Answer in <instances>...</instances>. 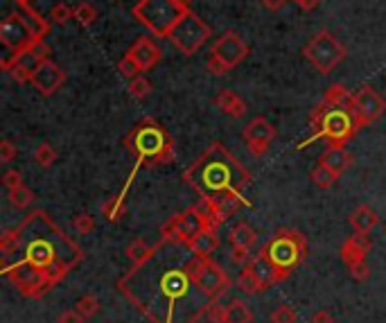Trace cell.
Masks as SVG:
<instances>
[{"instance_id": "obj_17", "label": "cell", "mask_w": 386, "mask_h": 323, "mask_svg": "<svg viewBox=\"0 0 386 323\" xmlns=\"http://www.w3.org/2000/svg\"><path fill=\"white\" fill-rule=\"evenodd\" d=\"M125 57L138 68L140 73H147L163 59V50L158 48V44L151 37H140L131 48L127 50Z\"/></svg>"}, {"instance_id": "obj_10", "label": "cell", "mask_w": 386, "mask_h": 323, "mask_svg": "<svg viewBox=\"0 0 386 323\" xmlns=\"http://www.w3.org/2000/svg\"><path fill=\"white\" fill-rule=\"evenodd\" d=\"M210 37H212L210 25L205 23L203 19H199V14H194L190 10L181 21L176 23V28L169 32L167 39L172 41V46H174L181 55L192 57V55L199 53L205 44H208Z\"/></svg>"}, {"instance_id": "obj_35", "label": "cell", "mask_w": 386, "mask_h": 323, "mask_svg": "<svg viewBox=\"0 0 386 323\" xmlns=\"http://www.w3.org/2000/svg\"><path fill=\"white\" fill-rule=\"evenodd\" d=\"M125 201L116 197V199H109L104 206H102V215H104L107 222H120V217L125 215Z\"/></svg>"}, {"instance_id": "obj_19", "label": "cell", "mask_w": 386, "mask_h": 323, "mask_svg": "<svg viewBox=\"0 0 386 323\" xmlns=\"http://www.w3.org/2000/svg\"><path fill=\"white\" fill-rule=\"evenodd\" d=\"M371 237L368 233H355L350 235L341 246V260L346 262L348 267L357 265V262H366V253L371 251Z\"/></svg>"}, {"instance_id": "obj_14", "label": "cell", "mask_w": 386, "mask_h": 323, "mask_svg": "<svg viewBox=\"0 0 386 323\" xmlns=\"http://www.w3.org/2000/svg\"><path fill=\"white\" fill-rule=\"evenodd\" d=\"M50 57V48L46 44L34 46L30 50H23V53H14L12 57H7L3 62V71L12 75V80L21 84H32L34 71L43 59Z\"/></svg>"}, {"instance_id": "obj_37", "label": "cell", "mask_w": 386, "mask_h": 323, "mask_svg": "<svg viewBox=\"0 0 386 323\" xmlns=\"http://www.w3.org/2000/svg\"><path fill=\"white\" fill-rule=\"evenodd\" d=\"M50 21L57 23V25H66L68 21H73L75 19V7H71L68 3H59L55 5L53 10H50Z\"/></svg>"}, {"instance_id": "obj_16", "label": "cell", "mask_w": 386, "mask_h": 323, "mask_svg": "<svg viewBox=\"0 0 386 323\" xmlns=\"http://www.w3.org/2000/svg\"><path fill=\"white\" fill-rule=\"evenodd\" d=\"M64 84H66V73L50 57L43 59V62L37 66V71H34L32 86L37 89L39 95H43V98L55 95V93L62 89Z\"/></svg>"}, {"instance_id": "obj_47", "label": "cell", "mask_w": 386, "mask_h": 323, "mask_svg": "<svg viewBox=\"0 0 386 323\" xmlns=\"http://www.w3.org/2000/svg\"><path fill=\"white\" fill-rule=\"evenodd\" d=\"M264 10H269V12H280L282 7H285L289 0H260Z\"/></svg>"}, {"instance_id": "obj_31", "label": "cell", "mask_w": 386, "mask_h": 323, "mask_svg": "<svg viewBox=\"0 0 386 323\" xmlns=\"http://www.w3.org/2000/svg\"><path fill=\"white\" fill-rule=\"evenodd\" d=\"M100 301H98V296H93V294H84L77 299L75 303V310L82 314L84 319H91V317H95V314L100 312Z\"/></svg>"}, {"instance_id": "obj_45", "label": "cell", "mask_w": 386, "mask_h": 323, "mask_svg": "<svg viewBox=\"0 0 386 323\" xmlns=\"http://www.w3.org/2000/svg\"><path fill=\"white\" fill-rule=\"evenodd\" d=\"M57 323H84V317L73 308V310H66V312L59 314Z\"/></svg>"}, {"instance_id": "obj_3", "label": "cell", "mask_w": 386, "mask_h": 323, "mask_svg": "<svg viewBox=\"0 0 386 323\" xmlns=\"http://www.w3.org/2000/svg\"><path fill=\"white\" fill-rule=\"evenodd\" d=\"M125 145L136 151L138 165H167L174 160V140L154 118H145L125 138Z\"/></svg>"}, {"instance_id": "obj_11", "label": "cell", "mask_w": 386, "mask_h": 323, "mask_svg": "<svg viewBox=\"0 0 386 323\" xmlns=\"http://www.w3.org/2000/svg\"><path fill=\"white\" fill-rule=\"evenodd\" d=\"M183 269L196 285V290H201L208 299H219L230 285L226 271L219 265H214L210 258H192Z\"/></svg>"}, {"instance_id": "obj_15", "label": "cell", "mask_w": 386, "mask_h": 323, "mask_svg": "<svg viewBox=\"0 0 386 323\" xmlns=\"http://www.w3.org/2000/svg\"><path fill=\"white\" fill-rule=\"evenodd\" d=\"M276 127H273L267 118H262V116H257L253 118L251 122H248L244 127V131H242V138L246 142V147L248 151H251L253 156H264L269 151L271 147V142L276 140Z\"/></svg>"}, {"instance_id": "obj_5", "label": "cell", "mask_w": 386, "mask_h": 323, "mask_svg": "<svg viewBox=\"0 0 386 323\" xmlns=\"http://www.w3.org/2000/svg\"><path fill=\"white\" fill-rule=\"evenodd\" d=\"M131 12L149 34L167 39L176 23L190 12V0H138Z\"/></svg>"}, {"instance_id": "obj_43", "label": "cell", "mask_w": 386, "mask_h": 323, "mask_svg": "<svg viewBox=\"0 0 386 323\" xmlns=\"http://www.w3.org/2000/svg\"><path fill=\"white\" fill-rule=\"evenodd\" d=\"M3 185L7 190H14V188H21L23 185V176L19 169H7V172L3 174Z\"/></svg>"}, {"instance_id": "obj_42", "label": "cell", "mask_w": 386, "mask_h": 323, "mask_svg": "<svg viewBox=\"0 0 386 323\" xmlns=\"http://www.w3.org/2000/svg\"><path fill=\"white\" fill-rule=\"evenodd\" d=\"M251 260V249L248 246H233L230 249V262L233 265H246Z\"/></svg>"}, {"instance_id": "obj_18", "label": "cell", "mask_w": 386, "mask_h": 323, "mask_svg": "<svg viewBox=\"0 0 386 323\" xmlns=\"http://www.w3.org/2000/svg\"><path fill=\"white\" fill-rule=\"evenodd\" d=\"M246 269L251 271L253 278L260 283L262 290H267V287H271L273 283L282 280L280 271L276 269V265L271 262V258L267 256V251H264V249L260 253H255V256L246 262Z\"/></svg>"}, {"instance_id": "obj_4", "label": "cell", "mask_w": 386, "mask_h": 323, "mask_svg": "<svg viewBox=\"0 0 386 323\" xmlns=\"http://www.w3.org/2000/svg\"><path fill=\"white\" fill-rule=\"evenodd\" d=\"M312 129L314 133L307 138L303 145L312 140H325L330 147H343L348 140H353V136L359 131V127L355 122V116L346 107H328L319 102L314 107V111L310 116Z\"/></svg>"}, {"instance_id": "obj_41", "label": "cell", "mask_w": 386, "mask_h": 323, "mask_svg": "<svg viewBox=\"0 0 386 323\" xmlns=\"http://www.w3.org/2000/svg\"><path fill=\"white\" fill-rule=\"evenodd\" d=\"M205 319L210 323H226V305L212 301L205 305Z\"/></svg>"}, {"instance_id": "obj_50", "label": "cell", "mask_w": 386, "mask_h": 323, "mask_svg": "<svg viewBox=\"0 0 386 323\" xmlns=\"http://www.w3.org/2000/svg\"><path fill=\"white\" fill-rule=\"evenodd\" d=\"M14 3H19V5H30L32 0H14Z\"/></svg>"}, {"instance_id": "obj_34", "label": "cell", "mask_w": 386, "mask_h": 323, "mask_svg": "<svg viewBox=\"0 0 386 323\" xmlns=\"http://www.w3.org/2000/svg\"><path fill=\"white\" fill-rule=\"evenodd\" d=\"M32 201H34V192H32L30 188H25V185L10 190V203H12L14 208L23 210V208L32 206Z\"/></svg>"}, {"instance_id": "obj_8", "label": "cell", "mask_w": 386, "mask_h": 323, "mask_svg": "<svg viewBox=\"0 0 386 323\" xmlns=\"http://www.w3.org/2000/svg\"><path fill=\"white\" fill-rule=\"evenodd\" d=\"M346 55H348L346 46L328 30H321L316 37H312L310 44L303 48V57L314 66V71L321 75L332 73L334 68L346 59Z\"/></svg>"}, {"instance_id": "obj_49", "label": "cell", "mask_w": 386, "mask_h": 323, "mask_svg": "<svg viewBox=\"0 0 386 323\" xmlns=\"http://www.w3.org/2000/svg\"><path fill=\"white\" fill-rule=\"evenodd\" d=\"M312 323H332V314L328 310H316L312 317Z\"/></svg>"}, {"instance_id": "obj_22", "label": "cell", "mask_w": 386, "mask_h": 323, "mask_svg": "<svg viewBox=\"0 0 386 323\" xmlns=\"http://www.w3.org/2000/svg\"><path fill=\"white\" fill-rule=\"evenodd\" d=\"M219 246V237H217V228H203V231L194 237V240L187 244V249L192 251L194 258H210Z\"/></svg>"}, {"instance_id": "obj_26", "label": "cell", "mask_w": 386, "mask_h": 323, "mask_svg": "<svg viewBox=\"0 0 386 323\" xmlns=\"http://www.w3.org/2000/svg\"><path fill=\"white\" fill-rule=\"evenodd\" d=\"M323 104L328 107H346L350 109L353 104V93H348V89L343 86V84H332L323 91V98H321Z\"/></svg>"}, {"instance_id": "obj_12", "label": "cell", "mask_w": 386, "mask_h": 323, "mask_svg": "<svg viewBox=\"0 0 386 323\" xmlns=\"http://www.w3.org/2000/svg\"><path fill=\"white\" fill-rule=\"evenodd\" d=\"M7 278H10V283L23 296H41V294H46L50 285H53L48 271L34 267L28 260H23V262H19V265L7 269Z\"/></svg>"}, {"instance_id": "obj_27", "label": "cell", "mask_w": 386, "mask_h": 323, "mask_svg": "<svg viewBox=\"0 0 386 323\" xmlns=\"http://www.w3.org/2000/svg\"><path fill=\"white\" fill-rule=\"evenodd\" d=\"M228 240L233 246H248V249H251V246L255 244V240H257V235L246 222H239V224H235L233 228H230Z\"/></svg>"}, {"instance_id": "obj_33", "label": "cell", "mask_w": 386, "mask_h": 323, "mask_svg": "<svg viewBox=\"0 0 386 323\" xmlns=\"http://www.w3.org/2000/svg\"><path fill=\"white\" fill-rule=\"evenodd\" d=\"M75 21L80 23L82 28H91V25L98 21V10L91 3L75 5Z\"/></svg>"}, {"instance_id": "obj_38", "label": "cell", "mask_w": 386, "mask_h": 323, "mask_svg": "<svg viewBox=\"0 0 386 323\" xmlns=\"http://www.w3.org/2000/svg\"><path fill=\"white\" fill-rule=\"evenodd\" d=\"M298 312L291 305H278L271 314V323H296Z\"/></svg>"}, {"instance_id": "obj_25", "label": "cell", "mask_w": 386, "mask_h": 323, "mask_svg": "<svg viewBox=\"0 0 386 323\" xmlns=\"http://www.w3.org/2000/svg\"><path fill=\"white\" fill-rule=\"evenodd\" d=\"M187 283H190V276L183 271H167L165 276H163V292H165L169 299H176V296H181L187 290Z\"/></svg>"}, {"instance_id": "obj_44", "label": "cell", "mask_w": 386, "mask_h": 323, "mask_svg": "<svg viewBox=\"0 0 386 323\" xmlns=\"http://www.w3.org/2000/svg\"><path fill=\"white\" fill-rule=\"evenodd\" d=\"M16 156H19V149H16L10 140L0 142V160H3V163H12Z\"/></svg>"}, {"instance_id": "obj_20", "label": "cell", "mask_w": 386, "mask_h": 323, "mask_svg": "<svg viewBox=\"0 0 386 323\" xmlns=\"http://www.w3.org/2000/svg\"><path fill=\"white\" fill-rule=\"evenodd\" d=\"M214 107L219 109L221 113L228 116V118H244L246 116V102L237 95L235 91H230V89H221L217 93V98H214Z\"/></svg>"}, {"instance_id": "obj_48", "label": "cell", "mask_w": 386, "mask_h": 323, "mask_svg": "<svg viewBox=\"0 0 386 323\" xmlns=\"http://www.w3.org/2000/svg\"><path fill=\"white\" fill-rule=\"evenodd\" d=\"M294 3L300 7V10H305V12H312V10H316V7H319L323 0H294Z\"/></svg>"}, {"instance_id": "obj_39", "label": "cell", "mask_w": 386, "mask_h": 323, "mask_svg": "<svg viewBox=\"0 0 386 323\" xmlns=\"http://www.w3.org/2000/svg\"><path fill=\"white\" fill-rule=\"evenodd\" d=\"M237 285H239V290H242L244 294H257V292H262L260 283H257V280L253 278V274H251V271H248L246 267H244L242 274H239Z\"/></svg>"}, {"instance_id": "obj_23", "label": "cell", "mask_w": 386, "mask_h": 323, "mask_svg": "<svg viewBox=\"0 0 386 323\" xmlns=\"http://www.w3.org/2000/svg\"><path fill=\"white\" fill-rule=\"evenodd\" d=\"M380 222V217H377V212L362 203V206H357L353 212H350V224H353L355 233H371L373 228Z\"/></svg>"}, {"instance_id": "obj_28", "label": "cell", "mask_w": 386, "mask_h": 323, "mask_svg": "<svg viewBox=\"0 0 386 323\" xmlns=\"http://www.w3.org/2000/svg\"><path fill=\"white\" fill-rule=\"evenodd\" d=\"M226 323H253V312L239 299H233L226 305Z\"/></svg>"}, {"instance_id": "obj_13", "label": "cell", "mask_w": 386, "mask_h": 323, "mask_svg": "<svg viewBox=\"0 0 386 323\" xmlns=\"http://www.w3.org/2000/svg\"><path fill=\"white\" fill-rule=\"evenodd\" d=\"M350 111L355 116V122L359 129L377 122L386 111V100L380 91H375L373 86H362L357 93H353V104H350Z\"/></svg>"}, {"instance_id": "obj_1", "label": "cell", "mask_w": 386, "mask_h": 323, "mask_svg": "<svg viewBox=\"0 0 386 323\" xmlns=\"http://www.w3.org/2000/svg\"><path fill=\"white\" fill-rule=\"evenodd\" d=\"M183 178L203 197V201L217 199L219 194H242V190L251 183V176L242 167V163L221 145H212L185 169ZM244 197V194H242Z\"/></svg>"}, {"instance_id": "obj_9", "label": "cell", "mask_w": 386, "mask_h": 323, "mask_svg": "<svg viewBox=\"0 0 386 323\" xmlns=\"http://www.w3.org/2000/svg\"><path fill=\"white\" fill-rule=\"evenodd\" d=\"M248 46L246 41L239 37L237 32H224L221 37L214 41L212 48H210V57H208V71L212 75H217V77H221V75H226L228 71H233V68H237L239 64L244 62V59L248 57Z\"/></svg>"}, {"instance_id": "obj_24", "label": "cell", "mask_w": 386, "mask_h": 323, "mask_svg": "<svg viewBox=\"0 0 386 323\" xmlns=\"http://www.w3.org/2000/svg\"><path fill=\"white\" fill-rule=\"evenodd\" d=\"M160 244H165V242H160ZM160 244L149 246L145 240H140V237H136V240L129 242V246L125 249V253H127V258L131 260L136 267H140L143 262H147V260L154 256V253H156V251L160 249Z\"/></svg>"}, {"instance_id": "obj_32", "label": "cell", "mask_w": 386, "mask_h": 323, "mask_svg": "<svg viewBox=\"0 0 386 323\" xmlns=\"http://www.w3.org/2000/svg\"><path fill=\"white\" fill-rule=\"evenodd\" d=\"M57 158H59L57 149H55V145H50V142H41L37 151H34V160H37L39 167H43V169L53 167Z\"/></svg>"}, {"instance_id": "obj_40", "label": "cell", "mask_w": 386, "mask_h": 323, "mask_svg": "<svg viewBox=\"0 0 386 323\" xmlns=\"http://www.w3.org/2000/svg\"><path fill=\"white\" fill-rule=\"evenodd\" d=\"M73 228L80 235H89L91 231H95V219H93L89 212H82L73 219Z\"/></svg>"}, {"instance_id": "obj_2", "label": "cell", "mask_w": 386, "mask_h": 323, "mask_svg": "<svg viewBox=\"0 0 386 323\" xmlns=\"http://www.w3.org/2000/svg\"><path fill=\"white\" fill-rule=\"evenodd\" d=\"M50 23L53 21L43 19L32 5H19L0 21V44L12 55L41 46L46 44V37L50 34Z\"/></svg>"}, {"instance_id": "obj_46", "label": "cell", "mask_w": 386, "mask_h": 323, "mask_svg": "<svg viewBox=\"0 0 386 323\" xmlns=\"http://www.w3.org/2000/svg\"><path fill=\"white\" fill-rule=\"evenodd\" d=\"M350 271H353L355 280H368V278H371V269H368L366 262H357V265L350 267Z\"/></svg>"}, {"instance_id": "obj_36", "label": "cell", "mask_w": 386, "mask_h": 323, "mask_svg": "<svg viewBox=\"0 0 386 323\" xmlns=\"http://www.w3.org/2000/svg\"><path fill=\"white\" fill-rule=\"evenodd\" d=\"M129 93H131V98H136V100L147 98L151 93V82L145 77V75H138V77L129 80Z\"/></svg>"}, {"instance_id": "obj_30", "label": "cell", "mask_w": 386, "mask_h": 323, "mask_svg": "<svg viewBox=\"0 0 386 323\" xmlns=\"http://www.w3.org/2000/svg\"><path fill=\"white\" fill-rule=\"evenodd\" d=\"M310 178H312V183L316 185V188H321V190H328V188H332L334 185V181H337V174L334 172H330L328 167L325 165H316L314 169H312V174H310Z\"/></svg>"}, {"instance_id": "obj_21", "label": "cell", "mask_w": 386, "mask_h": 323, "mask_svg": "<svg viewBox=\"0 0 386 323\" xmlns=\"http://www.w3.org/2000/svg\"><path fill=\"white\" fill-rule=\"evenodd\" d=\"M319 163L325 165L337 176H341L343 172H348L350 165H353V154H350L346 147H328L321 154Z\"/></svg>"}, {"instance_id": "obj_6", "label": "cell", "mask_w": 386, "mask_h": 323, "mask_svg": "<svg viewBox=\"0 0 386 323\" xmlns=\"http://www.w3.org/2000/svg\"><path fill=\"white\" fill-rule=\"evenodd\" d=\"M262 249L267 251V256L280 271V276L287 278L289 271L303 262L307 253V240L296 228H280Z\"/></svg>"}, {"instance_id": "obj_29", "label": "cell", "mask_w": 386, "mask_h": 323, "mask_svg": "<svg viewBox=\"0 0 386 323\" xmlns=\"http://www.w3.org/2000/svg\"><path fill=\"white\" fill-rule=\"evenodd\" d=\"M21 235H23V226H14L7 228V231L0 235V253L5 258H10L14 251H19L21 246Z\"/></svg>"}, {"instance_id": "obj_7", "label": "cell", "mask_w": 386, "mask_h": 323, "mask_svg": "<svg viewBox=\"0 0 386 323\" xmlns=\"http://www.w3.org/2000/svg\"><path fill=\"white\" fill-rule=\"evenodd\" d=\"M210 226L217 228L212 224L205 206H190L187 210H183L181 215H174L165 226L160 228V237H163V242L190 244L203 228H210Z\"/></svg>"}]
</instances>
